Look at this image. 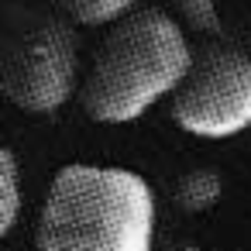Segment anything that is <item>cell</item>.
Listing matches in <instances>:
<instances>
[{"label": "cell", "mask_w": 251, "mask_h": 251, "mask_svg": "<svg viewBox=\"0 0 251 251\" xmlns=\"http://www.w3.org/2000/svg\"><path fill=\"white\" fill-rule=\"evenodd\" d=\"M172 14L179 18V25H182L189 35L213 38V35H220V28H224L217 0H172Z\"/></svg>", "instance_id": "ba28073f"}, {"label": "cell", "mask_w": 251, "mask_h": 251, "mask_svg": "<svg viewBox=\"0 0 251 251\" xmlns=\"http://www.w3.org/2000/svg\"><path fill=\"white\" fill-rule=\"evenodd\" d=\"M179 131L206 141H227L251 127V49L206 45L196 52L182 86L172 93Z\"/></svg>", "instance_id": "277c9868"}, {"label": "cell", "mask_w": 251, "mask_h": 251, "mask_svg": "<svg viewBox=\"0 0 251 251\" xmlns=\"http://www.w3.org/2000/svg\"><path fill=\"white\" fill-rule=\"evenodd\" d=\"M248 49H251V38H248Z\"/></svg>", "instance_id": "9c48e42d"}, {"label": "cell", "mask_w": 251, "mask_h": 251, "mask_svg": "<svg viewBox=\"0 0 251 251\" xmlns=\"http://www.w3.org/2000/svg\"><path fill=\"white\" fill-rule=\"evenodd\" d=\"M76 21L49 11H21L0 49V90L28 114H55L79 90Z\"/></svg>", "instance_id": "3957f363"}, {"label": "cell", "mask_w": 251, "mask_h": 251, "mask_svg": "<svg viewBox=\"0 0 251 251\" xmlns=\"http://www.w3.org/2000/svg\"><path fill=\"white\" fill-rule=\"evenodd\" d=\"M220 193H224V179L213 169H189V172H182L176 179L172 203L182 213H203L220 200Z\"/></svg>", "instance_id": "5b68a950"}, {"label": "cell", "mask_w": 251, "mask_h": 251, "mask_svg": "<svg viewBox=\"0 0 251 251\" xmlns=\"http://www.w3.org/2000/svg\"><path fill=\"white\" fill-rule=\"evenodd\" d=\"M25 193H21V169L11 148L0 151V234H11L21 220Z\"/></svg>", "instance_id": "8992f818"}, {"label": "cell", "mask_w": 251, "mask_h": 251, "mask_svg": "<svg viewBox=\"0 0 251 251\" xmlns=\"http://www.w3.org/2000/svg\"><path fill=\"white\" fill-rule=\"evenodd\" d=\"M189 31L176 14L145 7L117 18L100 42L79 100L97 124H131L172 97L193 66Z\"/></svg>", "instance_id": "6da1fadb"}, {"label": "cell", "mask_w": 251, "mask_h": 251, "mask_svg": "<svg viewBox=\"0 0 251 251\" xmlns=\"http://www.w3.org/2000/svg\"><path fill=\"white\" fill-rule=\"evenodd\" d=\"M55 7L83 28H103L134 11V0H55Z\"/></svg>", "instance_id": "52a82bcc"}, {"label": "cell", "mask_w": 251, "mask_h": 251, "mask_svg": "<svg viewBox=\"0 0 251 251\" xmlns=\"http://www.w3.org/2000/svg\"><path fill=\"white\" fill-rule=\"evenodd\" d=\"M155 241V193L121 165H66L42 203L35 244L42 251H148Z\"/></svg>", "instance_id": "7a4b0ae2"}]
</instances>
